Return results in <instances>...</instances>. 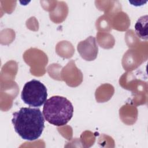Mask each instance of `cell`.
Here are the masks:
<instances>
[{
    "instance_id": "cell-2",
    "label": "cell",
    "mask_w": 148,
    "mask_h": 148,
    "mask_svg": "<svg viewBox=\"0 0 148 148\" xmlns=\"http://www.w3.org/2000/svg\"><path fill=\"white\" fill-rule=\"evenodd\" d=\"M45 120L55 126L66 125L72 119L73 106L66 98L55 95L46 101L42 111Z\"/></svg>"
},
{
    "instance_id": "cell-4",
    "label": "cell",
    "mask_w": 148,
    "mask_h": 148,
    "mask_svg": "<svg viewBox=\"0 0 148 148\" xmlns=\"http://www.w3.org/2000/svg\"><path fill=\"white\" fill-rule=\"evenodd\" d=\"M98 45L94 37L90 36L77 45V50L81 57L87 60L92 61L96 58L98 54Z\"/></svg>"
},
{
    "instance_id": "cell-3",
    "label": "cell",
    "mask_w": 148,
    "mask_h": 148,
    "mask_svg": "<svg viewBox=\"0 0 148 148\" xmlns=\"http://www.w3.org/2000/svg\"><path fill=\"white\" fill-rule=\"evenodd\" d=\"M47 97L46 86L36 79H32L25 83L21 93L23 101L29 106L35 108L43 105Z\"/></svg>"
},
{
    "instance_id": "cell-1",
    "label": "cell",
    "mask_w": 148,
    "mask_h": 148,
    "mask_svg": "<svg viewBox=\"0 0 148 148\" xmlns=\"http://www.w3.org/2000/svg\"><path fill=\"white\" fill-rule=\"evenodd\" d=\"M12 122L16 132L23 139H38L45 128L43 113L38 108H21L13 113Z\"/></svg>"
},
{
    "instance_id": "cell-5",
    "label": "cell",
    "mask_w": 148,
    "mask_h": 148,
    "mask_svg": "<svg viewBox=\"0 0 148 148\" xmlns=\"http://www.w3.org/2000/svg\"><path fill=\"white\" fill-rule=\"evenodd\" d=\"M135 31L138 37L147 39V15L141 16L138 18L135 25Z\"/></svg>"
}]
</instances>
